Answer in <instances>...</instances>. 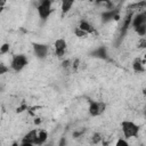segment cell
<instances>
[{
    "instance_id": "52a82bcc",
    "label": "cell",
    "mask_w": 146,
    "mask_h": 146,
    "mask_svg": "<svg viewBox=\"0 0 146 146\" xmlns=\"http://www.w3.org/2000/svg\"><path fill=\"white\" fill-rule=\"evenodd\" d=\"M33 50H34L35 56L40 59L46 58V56L48 55V46L43 44V43H34L33 44Z\"/></svg>"
},
{
    "instance_id": "4fadbf2b",
    "label": "cell",
    "mask_w": 146,
    "mask_h": 146,
    "mask_svg": "<svg viewBox=\"0 0 146 146\" xmlns=\"http://www.w3.org/2000/svg\"><path fill=\"white\" fill-rule=\"evenodd\" d=\"M92 55L94 56H96V57H99V58H107V54H106V49H105V47H99V48H97L94 52H92Z\"/></svg>"
},
{
    "instance_id": "44dd1931",
    "label": "cell",
    "mask_w": 146,
    "mask_h": 146,
    "mask_svg": "<svg viewBox=\"0 0 146 146\" xmlns=\"http://www.w3.org/2000/svg\"><path fill=\"white\" fill-rule=\"evenodd\" d=\"M72 66H73V68H74V70H76V67L79 66V59H75V60L73 62V64H72Z\"/></svg>"
},
{
    "instance_id": "9a60e30c",
    "label": "cell",
    "mask_w": 146,
    "mask_h": 146,
    "mask_svg": "<svg viewBox=\"0 0 146 146\" xmlns=\"http://www.w3.org/2000/svg\"><path fill=\"white\" fill-rule=\"evenodd\" d=\"M100 140H102V135L99 132H96V133L92 135V137H91V143L92 144H98V143H100Z\"/></svg>"
},
{
    "instance_id": "ac0fdd59",
    "label": "cell",
    "mask_w": 146,
    "mask_h": 146,
    "mask_svg": "<svg viewBox=\"0 0 146 146\" xmlns=\"http://www.w3.org/2000/svg\"><path fill=\"white\" fill-rule=\"evenodd\" d=\"M8 51H9V44L8 43H3L1 46V48H0V52L1 54H7Z\"/></svg>"
},
{
    "instance_id": "603a6c76",
    "label": "cell",
    "mask_w": 146,
    "mask_h": 146,
    "mask_svg": "<svg viewBox=\"0 0 146 146\" xmlns=\"http://www.w3.org/2000/svg\"><path fill=\"white\" fill-rule=\"evenodd\" d=\"M10 146H21V145H18V143H16V141H15V143H13Z\"/></svg>"
},
{
    "instance_id": "30bf717a",
    "label": "cell",
    "mask_w": 146,
    "mask_h": 146,
    "mask_svg": "<svg viewBox=\"0 0 146 146\" xmlns=\"http://www.w3.org/2000/svg\"><path fill=\"white\" fill-rule=\"evenodd\" d=\"M79 27L82 30V31H84L86 33H88V34H91V33H94L95 32V29H94V26L88 22V21H81L80 22V24H79Z\"/></svg>"
},
{
    "instance_id": "4316f807",
    "label": "cell",
    "mask_w": 146,
    "mask_h": 146,
    "mask_svg": "<svg viewBox=\"0 0 146 146\" xmlns=\"http://www.w3.org/2000/svg\"><path fill=\"white\" fill-rule=\"evenodd\" d=\"M145 65H146V64H145ZM145 67H146V66H145Z\"/></svg>"
},
{
    "instance_id": "7c38bea8",
    "label": "cell",
    "mask_w": 146,
    "mask_h": 146,
    "mask_svg": "<svg viewBox=\"0 0 146 146\" xmlns=\"http://www.w3.org/2000/svg\"><path fill=\"white\" fill-rule=\"evenodd\" d=\"M115 15H117V10H107L106 13H103L102 17H103V21L104 22H107V21H110L112 18L114 19Z\"/></svg>"
},
{
    "instance_id": "9c48e42d",
    "label": "cell",
    "mask_w": 146,
    "mask_h": 146,
    "mask_svg": "<svg viewBox=\"0 0 146 146\" xmlns=\"http://www.w3.org/2000/svg\"><path fill=\"white\" fill-rule=\"evenodd\" d=\"M145 64H146V60H141L140 58H136V59H133V62H132V68H133V71L135 72H144L145 70H146V67H145Z\"/></svg>"
},
{
    "instance_id": "ba28073f",
    "label": "cell",
    "mask_w": 146,
    "mask_h": 146,
    "mask_svg": "<svg viewBox=\"0 0 146 146\" xmlns=\"http://www.w3.org/2000/svg\"><path fill=\"white\" fill-rule=\"evenodd\" d=\"M145 24H146V15L144 13H139V14H137V15L133 16L132 22H131V25H132V27L135 30L137 27L141 26V25H145Z\"/></svg>"
},
{
    "instance_id": "d4e9b609",
    "label": "cell",
    "mask_w": 146,
    "mask_h": 146,
    "mask_svg": "<svg viewBox=\"0 0 146 146\" xmlns=\"http://www.w3.org/2000/svg\"><path fill=\"white\" fill-rule=\"evenodd\" d=\"M144 59H145V60H146V54H145V55H144Z\"/></svg>"
},
{
    "instance_id": "277c9868",
    "label": "cell",
    "mask_w": 146,
    "mask_h": 146,
    "mask_svg": "<svg viewBox=\"0 0 146 146\" xmlns=\"http://www.w3.org/2000/svg\"><path fill=\"white\" fill-rule=\"evenodd\" d=\"M38 14L41 19H47L51 14V1L42 0L38 6Z\"/></svg>"
},
{
    "instance_id": "7402d4cb",
    "label": "cell",
    "mask_w": 146,
    "mask_h": 146,
    "mask_svg": "<svg viewBox=\"0 0 146 146\" xmlns=\"http://www.w3.org/2000/svg\"><path fill=\"white\" fill-rule=\"evenodd\" d=\"M21 146H34L33 144H30V143H22Z\"/></svg>"
},
{
    "instance_id": "d6986e66",
    "label": "cell",
    "mask_w": 146,
    "mask_h": 146,
    "mask_svg": "<svg viewBox=\"0 0 146 146\" xmlns=\"http://www.w3.org/2000/svg\"><path fill=\"white\" fill-rule=\"evenodd\" d=\"M8 70H9V68H8V67H6V66H5V64H0V73H1V74L6 73Z\"/></svg>"
},
{
    "instance_id": "3957f363",
    "label": "cell",
    "mask_w": 146,
    "mask_h": 146,
    "mask_svg": "<svg viewBox=\"0 0 146 146\" xmlns=\"http://www.w3.org/2000/svg\"><path fill=\"white\" fill-rule=\"evenodd\" d=\"M27 65V58L24 55H15L10 62V67L15 72L22 71Z\"/></svg>"
},
{
    "instance_id": "5b68a950",
    "label": "cell",
    "mask_w": 146,
    "mask_h": 146,
    "mask_svg": "<svg viewBox=\"0 0 146 146\" xmlns=\"http://www.w3.org/2000/svg\"><path fill=\"white\" fill-rule=\"evenodd\" d=\"M39 136H40V130L33 129V130L29 131L24 136L23 143H30V144H33V145L39 146Z\"/></svg>"
},
{
    "instance_id": "cb8c5ba5",
    "label": "cell",
    "mask_w": 146,
    "mask_h": 146,
    "mask_svg": "<svg viewBox=\"0 0 146 146\" xmlns=\"http://www.w3.org/2000/svg\"><path fill=\"white\" fill-rule=\"evenodd\" d=\"M143 94L146 96V88H144V90H143Z\"/></svg>"
},
{
    "instance_id": "8992f818",
    "label": "cell",
    "mask_w": 146,
    "mask_h": 146,
    "mask_svg": "<svg viewBox=\"0 0 146 146\" xmlns=\"http://www.w3.org/2000/svg\"><path fill=\"white\" fill-rule=\"evenodd\" d=\"M55 54L57 57H63L66 52V48H67V44H66V41L64 39H57L55 41Z\"/></svg>"
},
{
    "instance_id": "e0dca14e",
    "label": "cell",
    "mask_w": 146,
    "mask_h": 146,
    "mask_svg": "<svg viewBox=\"0 0 146 146\" xmlns=\"http://www.w3.org/2000/svg\"><path fill=\"white\" fill-rule=\"evenodd\" d=\"M115 146H130V144H129V143H128L125 139L120 138V139H117V141H116Z\"/></svg>"
},
{
    "instance_id": "ffe728a7",
    "label": "cell",
    "mask_w": 146,
    "mask_h": 146,
    "mask_svg": "<svg viewBox=\"0 0 146 146\" xmlns=\"http://www.w3.org/2000/svg\"><path fill=\"white\" fill-rule=\"evenodd\" d=\"M138 47H139V48H146V40H145V39L140 40L139 43H138Z\"/></svg>"
},
{
    "instance_id": "7a4b0ae2",
    "label": "cell",
    "mask_w": 146,
    "mask_h": 146,
    "mask_svg": "<svg viewBox=\"0 0 146 146\" xmlns=\"http://www.w3.org/2000/svg\"><path fill=\"white\" fill-rule=\"evenodd\" d=\"M89 114L91 116H99L102 115L106 110V104L102 100H95L91 102L89 105Z\"/></svg>"
},
{
    "instance_id": "5bb4252c",
    "label": "cell",
    "mask_w": 146,
    "mask_h": 146,
    "mask_svg": "<svg viewBox=\"0 0 146 146\" xmlns=\"http://www.w3.org/2000/svg\"><path fill=\"white\" fill-rule=\"evenodd\" d=\"M74 34H75L78 38H87V35H88V33H86L84 31H82L79 26L74 29Z\"/></svg>"
},
{
    "instance_id": "8fae6325",
    "label": "cell",
    "mask_w": 146,
    "mask_h": 146,
    "mask_svg": "<svg viewBox=\"0 0 146 146\" xmlns=\"http://www.w3.org/2000/svg\"><path fill=\"white\" fill-rule=\"evenodd\" d=\"M73 3H74V2H73V0H64V1L62 2V6H60L62 13H63V14L68 13V11H70V9L72 8Z\"/></svg>"
},
{
    "instance_id": "2e32d148",
    "label": "cell",
    "mask_w": 146,
    "mask_h": 146,
    "mask_svg": "<svg viewBox=\"0 0 146 146\" xmlns=\"http://www.w3.org/2000/svg\"><path fill=\"white\" fill-rule=\"evenodd\" d=\"M135 31L137 32V34H138V35L144 36V35L146 34V24H145V25H141V26H139V27H137Z\"/></svg>"
},
{
    "instance_id": "6da1fadb",
    "label": "cell",
    "mask_w": 146,
    "mask_h": 146,
    "mask_svg": "<svg viewBox=\"0 0 146 146\" xmlns=\"http://www.w3.org/2000/svg\"><path fill=\"white\" fill-rule=\"evenodd\" d=\"M121 130H122V133L125 138H133V137H137L138 133H139V125L136 124L135 122L132 121H129V120H125L121 123Z\"/></svg>"
},
{
    "instance_id": "484cf974",
    "label": "cell",
    "mask_w": 146,
    "mask_h": 146,
    "mask_svg": "<svg viewBox=\"0 0 146 146\" xmlns=\"http://www.w3.org/2000/svg\"><path fill=\"white\" fill-rule=\"evenodd\" d=\"M145 115H146V111H145Z\"/></svg>"
}]
</instances>
